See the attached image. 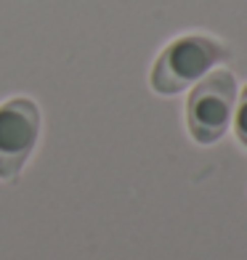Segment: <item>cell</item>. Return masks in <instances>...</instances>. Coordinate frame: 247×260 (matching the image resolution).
<instances>
[{
    "instance_id": "cell-1",
    "label": "cell",
    "mask_w": 247,
    "mask_h": 260,
    "mask_svg": "<svg viewBox=\"0 0 247 260\" xmlns=\"http://www.w3.org/2000/svg\"><path fill=\"white\" fill-rule=\"evenodd\" d=\"M226 45L210 35H181L168 43L151 67V90L160 96H175L189 85H197L213 67L226 61Z\"/></svg>"
},
{
    "instance_id": "cell-2",
    "label": "cell",
    "mask_w": 247,
    "mask_h": 260,
    "mask_svg": "<svg viewBox=\"0 0 247 260\" xmlns=\"http://www.w3.org/2000/svg\"><path fill=\"white\" fill-rule=\"evenodd\" d=\"M237 109V77L229 69H213L194 85L186 101V127L192 138L210 146L226 136Z\"/></svg>"
},
{
    "instance_id": "cell-3",
    "label": "cell",
    "mask_w": 247,
    "mask_h": 260,
    "mask_svg": "<svg viewBox=\"0 0 247 260\" xmlns=\"http://www.w3.org/2000/svg\"><path fill=\"white\" fill-rule=\"evenodd\" d=\"M40 138V109L32 99L0 104V181H14Z\"/></svg>"
},
{
    "instance_id": "cell-4",
    "label": "cell",
    "mask_w": 247,
    "mask_h": 260,
    "mask_svg": "<svg viewBox=\"0 0 247 260\" xmlns=\"http://www.w3.org/2000/svg\"><path fill=\"white\" fill-rule=\"evenodd\" d=\"M234 133H237L239 144L247 146V88L242 90V99H239V106L234 109Z\"/></svg>"
}]
</instances>
